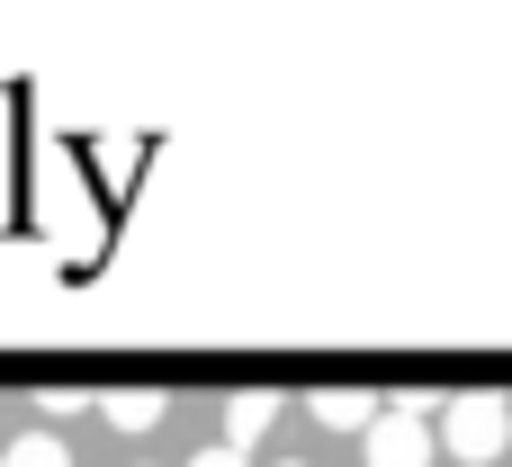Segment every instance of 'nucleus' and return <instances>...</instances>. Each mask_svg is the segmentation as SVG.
<instances>
[{"label":"nucleus","mask_w":512,"mask_h":467,"mask_svg":"<svg viewBox=\"0 0 512 467\" xmlns=\"http://www.w3.org/2000/svg\"><path fill=\"white\" fill-rule=\"evenodd\" d=\"M189 467H252V459H243V450H225V441H216V450H198V459H189Z\"/></svg>","instance_id":"7"},{"label":"nucleus","mask_w":512,"mask_h":467,"mask_svg":"<svg viewBox=\"0 0 512 467\" xmlns=\"http://www.w3.org/2000/svg\"><path fill=\"white\" fill-rule=\"evenodd\" d=\"M504 441H512V405L504 396H459V405L441 414V450L459 467H486Z\"/></svg>","instance_id":"1"},{"label":"nucleus","mask_w":512,"mask_h":467,"mask_svg":"<svg viewBox=\"0 0 512 467\" xmlns=\"http://www.w3.org/2000/svg\"><path fill=\"white\" fill-rule=\"evenodd\" d=\"M162 414H171L162 387H117V396H108V423H117V432H153Z\"/></svg>","instance_id":"5"},{"label":"nucleus","mask_w":512,"mask_h":467,"mask_svg":"<svg viewBox=\"0 0 512 467\" xmlns=\"http://www.w3.org/2000/svg\"><path fill=\"white\" fill-rule=\"evenodd\" d=\"M306 405H315V423H333V432H360V441L378 432V414H369L378 396H369V387H315Z\"/></svg>","instance_id":"3"},{"label":"nucleus","mask_w":512,"mask_h":467,"mask_svg":"<svg viewBox=\"0 0 512 467\" xmlns=\"http://www.w3.org/2000/svg\"><path fill=\"white\" fill-rule=\"evenodd\" d=\"M0 467H72V450H63L54 432H27V441H9V450H0Z\"/></svg>","instance_id":"6"},{"label":"nucleus","mask_w":512,"mask_h":467,"mask_svg":"<svg viewBox=\"0 0 512 467\" xmlns=\"http://www.w3.org/2000/svg\"><path fill=\"white\" fill-rule=\"evenodd\" d=\"M279 423V396H261V387H243L234 405H225V450H252L261 432Z\"/></svg>","instance_id":"4"},{"label":"nucleus","mask_w":512,"mask_h":467,"mask_svg":"<svg viewBox=\"0 0 512 467\" xmlns=\"http://www.w3.org/2000/svg\"><path fill=\"white\" fill-rule=\"evenodd\" d=\"M432 450H441V432L423 423V405H387L369 432V467H432Z\"/></svg>","instance_id":"2"}]
</instances>
